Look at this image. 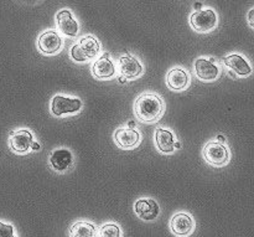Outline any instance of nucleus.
<instances>
[{"instance_id": "1", "label": "nucleus", "mask_w": 254, "mask_h": 237, "mask_svg": "<svg viewBox=\"0 0 254 237\" xmlns=\"http://www.w3.org/2000/svg\"><path fill=\"white\" fill-rule=\"evenodd\" d=\"M165 111V103L156 93H143L135 99L134 114L143 123H154L159 121Z\"/></svg>"}, {"instance_id": "18", "label": "nucleus", "mask_w": 254, "mask_h": 237, "mask_svg": "<svg viewBox=\"0 0 254 237\" xmlns=\"http://www.w3.org/2000/svg\"><path fill=\"white\" fill-rule=\"evenodd\" d=\"M92 74L98 79H109L116 75V67L108 57L102 56L92 65Z\"/></svg>"}, {"instance_id": "17", "label": "nucleus", "mask_w": 254, "mask_h": 237, "mask_svg": "<svg viewBox=\"0 0 254 237\" xmlns=\"http://www.w3.org/2000/svg\"><path fill=\"white\" fill-rule=\"evenodd\" d=\"M223 64L227 67H230L231 70H233V71L241 77H247L252 74V67H251V65L248 64L247 60H246L245 57L241 56V55L233 54L225 57Z\"/></svg>"}, {"instance_id": "3", "label": "nucleus", "mask_w": 254, "mask_h": 237, "mask_svg": "<svg viewBox=\"0 0 254 237\" xmlns=\"http://www.w3.org/2000/svg\"><path fill=\"white\" fill-rule=\"evenodd\" d=\"M203 159L206 163L212 166H225L230 160V152L227 147L218 142H208L202 151Z\"/></svg>"}, {"instance_id": "22", "label": "nucleus", "mask_w": 254, "mask_h": 237, "mask_svg": "<svg viewBox=\"0 0 254 237\" xmlns=\"http://www.w3.org/2000/svg\"><path fill=\"white\" fill-rule=\"evenodd\" d=\"M248 19H250V25L253 27V9L250 11V17H248Z\"/></svg>"}, {"instance_id": "5", "label": "nucleus", "mask_w": 254, "mask_h": 237, "mask_svg": "<svg viewBox=\"0 0 254 237\" xmlns=\"http://www.w3.org/2000/svg\"><path fill=\"white\" fill-rule=\"evenodd\" d=\"M81 108L82 102L79 98H72V97L57 94L51 101V113L56 117L76 113V112L81 111Z\"/></svg>"}, {"instance_id": "9", "label": "nucleus", "mask_w": 254, "mask_h": 237, "mask_svg": "<svg viewBox=\"0 0 254 237\" xmlns=\"http://www.w3.org/2000/svg\"><path fill=\"white\" fill-rule=\"evenodd\" d=\"M118 69L122 76L126 77L127 79H135L141 76L144 69L143 65L139 62L136 57L130 56V55H123L119 57Z\"/></svg>"}, {"instance_id": "14", "label": "nucleus", "mask_w": 254, "mask_h": 237, "mask_svg": "<svg viewBox=\"0 0 254 237\" xmlns=\"http://www.w3.org/2000/svg\"><path fill=\"white\" fill-rule=\"evenodd\" d=\"M190 83L189 74L181 67H174L168 72L166 76V84L173 91H183Z\"/></svg>"}, {"instance_id": "21", "label": "nucleus", "mask_w": 254, "mask_h": 237, "mask_svg": "<svg viewBox=\"0 0 254 237\" xmlns=\"http://www.w3.org/2000/svg\"><path fill=\"white\" fill-rule=\"evenodd\" d=\"M0 237H16L14 234V228L0 221Z\"/></svg>"}, {"instance_id": "15", "label": "nucleus", "mask_w": 254, "mask_h": 237, "mask_svg": "<svg viewBox=\"0 0 254 237\" xmlns=\"http://www.w3.org/2000/svg\"><path fill=\"white\" fill-rule=\"evenodd\" d=\"M154 138H155L156 148L161 153L169 154L175 151V137L169 129L159 127L156 128Z\"/></svg>"}, {"instance_id": "4", "label": "nucleus", "mask_w": 254, "mask_h": 237, "mask_svg": "<svg viewBox=\"0 0 254 237\" xmlns=\"http://www.w3.org/2000/svg\"><path fill=\"white\" fill-rule=\"evenodd\" d=\"M190 24L197 32H210L217 26V15L211 9L197 10L191 15Z\"/></svg>"}, {"instance_id": "2", "label": "nucleus", "mask_w": 254, "mask_h": 237, "mask_svg": "<svg viewBox=\"0 0 254 237\" xmlns=\"http://www.w3.org/2000/svg\"><path fill=\"white\" fill-rule=\"evenodd\" d=\"M99 52H101V45H99L98 40L88 35V36L81 37L78 42L71 47L69 54H71L73 61L84 62L96 59Z\"/></svg>"}, {"instance_id": "8", "label": "nucleus", "mask_w": 254, "mask_h": 237, "mask_svg": "<svg viewBox=\"0 0 254 237\" xmlns=\"http://www.w3.org/2000/svg\"><path fill=\"white\" fill-rule=\"evenodd\" d=\"M114 142L122 149H134L140 143V134L134 128L121 127L114 133Z\"/></svg>"}, {"instance_id": "11", "label": "nucleus", "mask_w": 254, "mask_h": 237, "mask_svg": "<svg viewBox=\"0 0 254 237\" xmlns=\"http://www.w3.org/2000/svg\"><path fill=\"white\" fill-rule=\"evenodd\" d=\"M50 165L57 173H64L73 164V156L66 148H59L50 156Z\"/></svg>"}, {"instance_id": "12", "label": "nucleus", "mask_w": 254, "mask_h": 237, "mask_svg": "<svg viewBox=\"0 0 254 237\" xmlns=\"http://www.w3.org/2000/svg\"><path fill=\"white\" fill-rule=\"evenodd\" d=\"M135 214L144 221H153L159 216L160 209H159L158 203L154 199L144 198L139 199L134 205Z\"/></svg>"}, {"instance_id": "16", "label": "nucleus", "mask_w": 254, "mask_h": 237, "mask_svg": "<svg viewBox=\"0 0 254 237\" xmlns=\"http://www.w3.org/2000/svg\"><path fill=\"white\" fill-rule=\"evenodd\" d=\"M57 26L61 30V32L66 36L74 37L78 34V24L76 20L72 17L71 12L68 10H61L57 12Z\"/></svg>"}, {"instance_id": "6", "label": "nucleus", "mask_w": 254, "mask_h": 237, "mask_svg": "<svg viewBox=\"0 0 254 237\" xmlns=\"http://www.w3.org/2000/svg\"><path fill=\"white\" fill-rule=\"evenodd\" d=\"M64 41L55 30H46L37 39V47L44 55H56L61 51Z\"/></svg>"}, {"instance_id": "19", "label": "nucleus", "mask_w": 254, "mask_h": 237, "mask_svg": "<svg viewBox=\"0 0 254 237\" xmlns=\"http://www.w3.org/2000/svg\"><path fill=\"white\" fill-rule=\"evenodd\" d=\"M97 229L93 224L78 221L69 228V237H96Z\"/></svg>"}, {"instance_id": "20", "label": "nucleus", "mask_w": 254, "mask_h": 237, "mask_svg": "<svg viewBox=\"0 0 254 237\" xmlns=\"http://www.w3.org/2000/svg\"><path fill=\"white\" fill-rule=\"evenodd\" d=\"M99 237H121V229L117 224H106L98 231Z\"/></svg>"}, {"instance_id": "13", "label": "nucleus", "mask_w": 254, "mask_h": 237, "mask_svg": "<svg viewBox=\"0 0 254 237\" xmlns=\"http://www.w3.org/2000/svg\"><path fill=\"white\" fill-rule=\"evenodd\" d=\"M195 74L201 81H215L220 76V69L211 60L200 57L195 61Z\"/></svg>"}, {"instance_id": "7", "label": "nucleus", "mask_w": 254, "mask_h": 237, "mask_svg": "<svg viewBox=\"0 0 254 237\" xmlns=\"http://www.w3.org/2000/svg\"><path fill=\"white\" fill-rule=\"evenodd\" d=\"M32 146H34V137L29 129H17L10 134L9 147L14 153H27Z\"/></svg>"}, {"instance_id": "10", "label": "nucleus", "mask_w": 254, "mask_h": 237, "mask_svg": "<svg viewBox=\"0 0 254 237\" xmlns=\"http://www.w3.org/2000/svg\"><path fill=\"white\" fill-rule=\"evenodd\" d=\"M171 233L179 237L189 236L195 229V221L190 215L185 213H179L173 216L170 221Z\"/></svg>"}]
</instances>
